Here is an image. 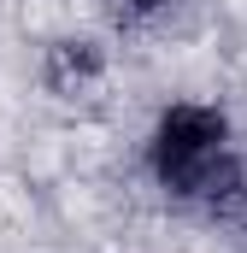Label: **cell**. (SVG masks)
<instances>
[{
	"instance_id": "obj_1",
	"label": "cell",
	"mask_w": 247,
	"mask_h": 253,
	"mask_svg": "<svg viewBox=\"0 0 247 253\" xmlns=\"http://www.w3.org/2000/svg\"><path fill=\"white\" fill-rule=\"evenodd\" d=\"M153 171L177 200H194L224 224H247V165L230 147V124L218 106H171L153 129Z\"/></svg>"
},
{
	"instance_id": "obj_2",
	"label": "cell",
	"mask_w": 247,
	"mask_h": 253,
	"mask_svg": "<svg viewBox=\"0 0 247 253\" xmlns=\"http://www.w3.org/2000/svg\"><path fill=\"white\" fill-rule=\"evenodd\" d=\"M129 6H141V12H147V6H159V0H129Z\"/></svg>"
}]
</instances>
